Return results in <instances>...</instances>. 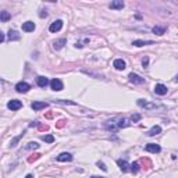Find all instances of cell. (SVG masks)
Returning a JSON list of instances; mask_svg holds the SVG:
<instances>
[{
  "label": "cell",
  "mask_w": 178,
  "mask_h": 178,
  "mask_svg": "<svg viewBox=\"0 0 178 178\" xmlns=\"http://www.w3.org/2000/svg\"><path fill=\"white\" fill-rule=\"evenodd\" d=\"M138 106L142 107V109H146V110H154V109H159L160 106L156 104V103H152V102H148L145 99H139L138 100Z\"/></svg>",
  "instance_id": "6da1fadb"
},
{
  "label": "cell",
  "mask_w": 178,
  "mask_h": 178,
  "mask_svg": "<svg viewBox=\"0 0 178 178\" xmlns=\"http://www.w3.org/2000/svg\"><path fill=\"white\" fill-rule=\"evenodd\" d=\"M29 89H31V85L27 84V82H24V81L18 82V84L15 85V91L18 92V93H27Z\"/></svg>",
  "instance_id": "7a4b0ae2"
},
{
  "label": "cell",
  "mask_w": 178,
  "mask_h": 178,
  "mask_svg": "<svg viewBox=\"0 0 178 178\" xmlns=\"http://www.w3.org/2000/svg\"><path fill=\"white\" fill-rule=\"evenodd\" d=\"M50 88L53 89V91H63V88H64V85H63V82L60 81L59 78H55V79H51L50 81Z\"/></svg>",
  "instance_id": "3957f363"
},
{
  "label": "cell",
  "mask_w": 178,
  "mask_h": 178,
  "mask_svg": "<svg viewBox=\"0 0 178 178\" xmlns=\"http://www.w3.org/2000/svg\"><path fill=\"white\" fill-rule=\"evenodd\" d=\"M128 79H130L131 84H135V85H141L145 82V79L142 78V77H139L138 74H134V73H131L130 75H128Z\"/></svg>",
  "instance_id": "277c9868"
},
{
  "label": "cell",
  "mask_w": 178,
  "mask_h": 178,
  "mask_svg": "<svg viewBox=\"0 0 178 178\" xmlns=\"http://www.w3.org/2000/svg\"><path fill=\"white\" fill-rule=\"evenodd\" d=\"M167 92H169V89H167V86L163 84H157L156 86H154V93L156 95L164 96V95H167Z\"/></svg>",
  "instance_id": "5b68a950"
},
{
  "label": "cell",
  "mask_w": 178,
  "mask_h": 178,
  "mask_svg": "<svg viewBox=\"0 0 178 178\" xmlns=\"http://www.w3.org/2000/svg\"><path fill=\"white\" fill-rule=\"evenodd\" d=\"M7 107H9L10 110H20L22 107V103L20 102V100H17V99H13V100H10L9 103H7Z\"/></svg>",
  "instance_id": "8992f818"
},
{
  "label": "cell",
  "mask_w": 178,
  "mask_h": 178,
  "mask_svg": "<svg viewBox=\"0 0 178 178\" xmlns=\"http://www.w3.org/2000/svg\"><path fill=\"white\" fill-rule=\"evenodd\" d=\"M61 28H63V21H61V20H57V21H55V22H51V24H50L49 31L55 33V32H59Z\"/></svg>",
  "instance_id": "52a82bcc"
},
{
  "label": "cell",
  "mask_w": 178,
  "mask_h": 178,
  "mask_svg": "<svg viewBox=\"0 0 178 178\" xmlns=\"http://www.w3.org/2000/svg\"><path fill=\"white\" fill-rule=\"evenodd\" d=\"M145 150L150 152V153H160L161 148H160L159 145H156V143H148V145L145 146Z\"/></svg>",
  "instance_id": "ba28073f"
},
{
  "label": "cell",
  "mask_w": 178,
  "mask_h": 178,
  "mask_svg": "<svg viewBox=\"0 0 178 178\" xmlns=\"http://www.w3.org/2000/svg\"><path fill=\"white\" fill-rule=\"evenodd\" d=\"M104 128L107 131H113V132H114V131L118 130V125L114 120H109V121H106L104 123Z\"/></svg>",
  "instance_id": "9c48e42d"
},
{
  "label": "cell",
  "mask_w": 178,
  "mask_h": 178,
  "mask_svg": "<svg viewBox=\"0 0 178 178\" xmlns=\"http://www.w3.org/2000/svg\"><path fill=\"white\" fill-rule=\"evenodd\" d=\"M49 106V103L46 102H33L32 104H31V107H32L35 112H38V110H42V109H46Z\"/></svg>",
  "instance_id": "30bf717a"
},
{
  "label": "cell",
  "mask_w": 178,
  "mask_h": 178,
  "mask_svg": "<svg viewBox=\"0 0 178 178\" xmlns=\"http://www.w3.org/2000/svg\"><path fill=\"white\" fill-rule=\"evenodd\" d=\"M117 164H118V167H120V170H121L123 172H127L128 170H131V169H130L131 166L127 163V161H125V160H123V159H118V160H117Z\"/></svg>",
  "instance_id": "8fae6325"
},
{
  "label": "cell",
  "mask_w": 178,
  "mask_h": 178,
  "mask_svg": "<svg viewBox=\"0 0 178 178\" xmlns=\"http://www.w3.org/2000/svg\"><path fill=\"white\" fill-rule=\"evenodd\" d=\"M22 31L24 32H33L35 31V24L32 21H27L22 24Z\"/></svg>",
  "instance_id": "7c38bea8"
},
{
  "label": "cell",
  "mask_w": 178,
  "mask_h": 178,
  "mask_svg": "<svg viewBox=\"0 0 178 178\" xmlns=\"http://www.w3.org/2000/svg\"><path fill=\"white\" fill-rule=\"evenodd\" d=\"M110 9H112V10H121V9H124V2H121V0H114V2H112V3H110Z\"/></svg>",
  "instance_id": "4fadbf2b"
},
{
  "label": "cell",
  "mask_w": 178,
  "mask_h": 178,
  "mask_svg": "<svg viewBox=\"0 0 178 178\" xmlns=\"http://www.w3.org/2000/svg\"><path fill=\"white\" fill-rule=\"evenodd\" d=\"M113 66H114V68H116V70L121 71V70H124V68H125V61H124L123 59H117V60H114Z\"/></svg>",
  "instance_id": "5bb4252c"
},
{
  "label": "cell",
  "mask_w": 178,
  "mask_h": 178,
  "mask_svg": "<svg viewBox=\"0 0 178 178\" xmlns=\"http://www.w3.org/2000/svg\"><path fill=\"white\" fill-rule=\"evenodd\" d=\"M71 160H73L71 153H61L57 156V161H71Z\"/></svg>",
  "instance_id": "9a60e30c"
},
{
  "label": "cell",
  "mask_w": 178,
  "mask_h": 178,
  "mask_svg": "<svg viewBox=\"0 0 178 178\" xmlns=\"http://www.w3.org/2000/svg\"><path fill=\"white\" fill-rule=\"evenodd\" d=\"M67 43V40L64 39H59V40H55V42H53V49H55V50H60V49H63V46L66 45Z\"/></svg>",
  "instance_id": "2e32d148"
},
{
  "label": "cell",
  "mask_w": 178,
  "mask_h": 178,
  "mask_svg": "<svg viewBox=\"0 0 178 178\" xmlns=\"http://www.w3.org/2000/svg\"><path fill=\"white\" fill-rule=\"evenodd\" d=\"M36 84L39 85L40 88H46L49 84H50V82H49V79L46 78V77H38V78H36Z\"/></svg>",
  "instance_id": "e0dca14e"
},
{
  "label": "cell",
  "mask_w": 178,
  "mask_h": 178,
  "mask_svg": "<svg viewBox=\"0 0 178 178\" xmlns=\"http://www.w3.org/2000/svg\"><path fill=\"white\" fill-rule=\"evenodd\" d=\"M160 132H161V127H160V125H154V127H152L150 130L148 131V136H154V135H159Z\"/></svg>",
  "instance_id": "ac0fdd59"
},
{
  "label": "cell",
  "mask_w": 178,
  "mask_h": 178,
  "mask_svg": "<svg viewBox=\"0 0 178 178\" xmlns=\"http://www.w3.org/2000/svg\"><path fill=\"white\" fill-rule=\"evenodd\" d=\"M117 125H118V128H125V127H128V125H131V121L128 120V118H120Z\"/></svg>",
  "instance_id": "d6986e66"
},
{
  "label": "cell",
  "mask_w": 178,
  "mask_h": 178,
  "mask_svg": "<svg viewBox=\"0 0 178 178\" xmlns=\"http://www.w3.org/2000/svg\"><path fill=\"white\" fill-rule=\"evenodd\" d=\"M132 45L136 46V47H141V46H145V45H153V42L152 40H134Z\"/></svg>",
  "instance_id": "ffe728a7"
},
{
  "label": "cell",
  "mask_w": 178,
  "mask_h": 178,
  "mask_svg": "<svg viewBox=\"0 0 178 178\" xmlns=\"http://www.w3.org/2000/svg\"><path fill=\"white\" fill-rule=\"evenodd\" d=\"M152 31H153L154 35H163L166 32V27H159V25H156V27H153Z\"/></svg>",
  "instance_id": "44dd1931"
},
{
  "label": "cell",
  "mask_w": 178,
  "mask_h": 178,
  "mask_svg": "<svg viewBox=\"0 0 178 178\" xmlns=\"http://www.w3.org/2000/svg\"><path fill=\"white\" fill-rule=\"evenodd\" d=\"M10 18H11V15H10L7 11H0V20H2V22L9 21Z\"/></svg>",
  "instance_id": "7402d4cb"
},
{
  "label": "cell",
  "mask_w": 178,
  "mask_h": 178,
  "mask_svg": "<svg viewBox=\"0 0 178 178\" xmlns=\"http://www.w3.org/2000/svg\"><path fill=\"white\" fill-rule=\"evenodd\" d=\"M9 39L10 40H18L20 39V35L17 31H10L9 32Z\"/></svg>",
  "instance_id": "603a6c76"
},
{
  "label": "cell",
  "mask_w": 178,
  "mask_h": 178,
  "mask_svg": "<svg viewBox=\"0 0 178 178\" xmlns=\"http://www.w3.org/2000/svg\"><path fill=\"white\" fill-rule=\"evenodd\" d=\"M40 157V154L39 153H33V154H31L29 157H28V163H33V161H36Z\"/></svg>",
  "instance_id": "cb8c5ba5"
},
{
  "label": "cell",
  "mask_w": 178,
  "mask_h": 178,
  "mask_svg": "<svg viewBox=\"0 0 178 178\" xmlns=\"http://www.w3.org/2000/svg\"><path fill=\"white\" fill-rule=\"evenodd\" d=\"M131 171H132L134 174H136V172L139 171V161H134V163L131 164Z\"/></svg>",
  "instance_id": "d4e9b609"
},
{
  "label": "cell",
  "mask_w": 178,
  "mask_h": 178,
  "mask_svg": "<svg viewBox=\"0 0 178 178\" xmlns=\"http://www.w3.org/2000/svg\"><path fill=\"white\" fill-rule=\"evenodd\" d=\"M42 139L45 142H47V143H53L55 142V136L53 135H45V136H42Z\"/></svg>",
  "instance_id": "484cf974"
},
{
  "label": "cell",
  "mask_w": 178,
  "mask_h": 178,
  "mask_svg": "<svg viewBox=\"0 0 178 178\" xmlns=\"http://www.w3.org/2000/svg\"><path fill=\"white\" fill-rule=\"evenodd\" d=\"M22 135H24V134H21V135H18V136H17V138H14V139H13V141H11V143H10V148H14V146L17 145V142H18L20 139L22 138Z\"/></svg>",
  "instance_id": "4316f807"
},
{
  "label": "cell",
  "mask_w": 178,
  "mask_h": 178,
  "mask_svg": "<svg viewBox=\"0 0 178 178\" xmlns=\"http://www.w3.org/2000/svg\"><path fill=\"white\" fill-rule=\"evenodd\" d=\"M38 148H39V145H38L36 142H29L27 145V148H25V150H27V149H38Z\"/></svg>",
  "instance_id": "83f0119b"
},
{
  "label": "cell",
  "mask_w": 178,
  "mask_h": 178,
  "mask_svg": "<svg viewBox=\"0 0 178 178\" xmlns=\"http://www.w3.org/2000/svg\"><path fill=\"white\" fill-rule=\"evenodd\" d=\"M55 102L56 103H63V104H75V103H74V102H70V100H55Z\"/></svg>",
  "instance_id": "f1b7e54d"
},
{
  "label": "cell",
  "mask_w": 178,
  "mask_h": 178,
  "mask_svg": "<svg viewBox=\"0 0 178 178\" xmlns=\"http://www.w3.org/2000/svg\"><path fill=\"white\" fill-rule=\"evenodd\" d=\"M66 123H67L66 120H60V121H57V124H56V127H57V128H63L64 125H66Z\"/></svg>",
  "instance_id": "f546056e"
},
{
  "label": "cell",
  "mask_w": 178,
  "mask_h": 178,
  "mask_svg": "<svg viewBox=\"0 0 178 178\" xmlns=\"http://www.w3.org/2000/svg\"><path fill=\"white\" fill-rule=\"evenodd\" d=\"M97 166H99V167H100V169H102V170H103V171H107V167H106V166H104V164H103V163H102V161H97Z\"/></svg>",
  "instance_id": "4dcf8cb0"
},
{
  "label": "cell",
  "mask_w": 178,
  "mask_h": 178,
  "mask_svg": "<svg viewBox=\"0 0 178 178\" xmlns=\"http://www.w3.org/2000/svg\"><path fill=\"white\" fill-rule=\"evenodd\" d=\"M139 120H141V116H139V114L132 116V118H131V121H134V123H135V121H139Z\"/></svg>",
  "instance_id": "1f68e13d"
},
{
  "label": "cell",
  "mask_w": 178,
  "mask_h": 178,
  "mask_svg": "<svg viewBox=\"0 0 178 178\" xmlns=\"http://www.w3.org/2000/svg\"><path fill=\"white\" fill-rule=\"evenodd\" d=\"M40 11H42V13H40V14H39V17H40V18H43V17H46V15H47L46 10H40Z\"/></svg>",
  "instance_id": "d6a6232c"
},
{
  "label": "cell",
  "mask_w": 178,
  "mask_h": 178,
  "mask_svg": "<svg viewBox=\"0 0 178 178\" xmlns=\"http://www.w3.org/2000/svg\"><path fill=\"white\" fill-rule=\"evenodd\" d=\"M148 63H149V59H148V57H145L143 60H142V64H143V67L148 66Z\"/></svg>",
  "instance_id": "836d02e7"
},
{
  "label": "cell",
  "mask_w": 178,
  "mask_h": 178,
  "mask_svg": "<svg viewBox=\"0 0 178 178\" xmlns=\"http://www.w3.org/2000/svg\"><path fill=\"white\" fill-rule=\"evenodd\" d=\"M47 125H42V124H39V130H42V131H47Z\"/></svg>",
  "instance_id": "e575fe53"
},
{
  "label": "cell",
  "mask_w": 178,
  "mask_h": 178,
  "mask_svg": "<svg viewBox=\"0 0 178 178\" xmlns=\"http://www.w3.org/2000/svg\"><path fill=\"white\" fill-rule=\"evenodd\" d=\"M53 117V113H47V114H46V118H51Z\"/></svg>",
  "instance_id": "d590c367"
},
{
  "label": "cell",
  "mask_w": 178,
  "mask_h": 178,
  "mask_svg": "<svg viewBox=\"0 0 178 178\" xmlns=\"http://www.w3.org/2000/svg\"><path fill=\"white\" fill-rule=\"evenodd\" d=\"M2 33V42H4V40H6V36H4V33L3 32H0Z\"/></svg>",
  "instance_id": "8d00e7d4"
},
{
  "label": "cell",
  "mask_w": 178,
  "mask_h": 178,
  "mask_svg": "<svg viewBox=\"0 0 178 178\" xmlns=\"http://www.w3.org/2000/svg\"><path fill=\"white\" fill-rule=\"evenodd\" d=\"M25 178H33V175H32V174H28V175H27V177H25Z\"/></svg>",
  "instance_id": "74e56055"
},
{
  "label": "cell",
  "mask_w": 178,
  "mask_h": 178,
  "mask_svg": "<svg viewBox=\"0 0 178 178\" xmlns=\"http://www.w3.org/2000/svg\"><path fill=\"white\" fill-rule=\"evenodd\" d=\"M92 178H104V177H97V175H93Z\"/></svg>",
  "instance_id": "f35d334b"
},
{
  "label": "cell",
  "mask_w": 178,
  "mask_h": 178,
  "mask_svg": "<svg viewBox=\"0 0 178 178\" xmlns=\"http://www.w3.org/2000/svg\"><path fill=\"white\" fill-rule=\"evenodd\" d=\"M175 82H178V75H177V78H175Z\"/></svg>",
  "instance_id": "ab89813d"
}]
</instances>
